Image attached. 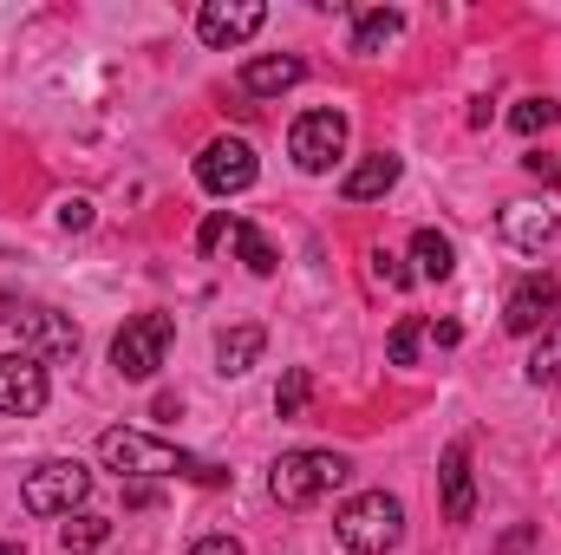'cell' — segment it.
<instances>
[{"label": "cell", "mask_w": 561, "mask_h": 555, "mask_svg": "<svg viewBox=\"0 0 561 555\" xmlns=\"http://www.w3.org/2000/svg\"><path fill=\"white\" fill-rule=\"evenodd\" d=\"M437 490H444V523H470L477 510V477H470V444H444V464H437Z\"/></svg>", "instance_id": "7c38bea8"}, {"label": "cell", "mask_w": 561, "mask_h": 555, "mask_svg": "<svg viewBox=\"0 0 561 555\" xmlns=\"http://www.w3.org/2000/svg\"><path fill=\"white\" fill-rule=\"evenodd\" d=\"M255 144L249 138H216L203 144V157H196V183L209 190V196H242L249 183H255Z\"/></svg>", "instance_id": "52a82bcc"}, {"label": "cell", "mask_w": 561, "mask_h": 555, "mask_svg": "<svg viewBox=\"0 0 561 555\" xmlns=\"http://www.w3.org/2000/svg\"><path fill=\"white\" fill-rule=\"evenodd\" d=\"M431 340H437V347H457V340H463V327H457V320H437V327H431Z\"/></svg>", "instance_id": "4dcf8cb0"}, {"label": "cell", "mask_w": 561, "mask_h": 555, "mask_svg": "<svg viewBox=\"0 0 561 555\" xmlns=\"http://www.w3.org/2000/svg\"><path fill=\"white\" fill-rule=\"evenodd\" d=\"M20 353L39 360V366L72 360V353H79V327H72L66 314H53V307H26V314H20Z\"/></svg>", "instance_id": "30bf717a"}, {"label": "cell", "mask_w": 561, "mask_h": 555, "mask_svg": "<svg viewBox=\"0 0 561 555\" xmlns=\"http://www.w3.org/2000/svg\"><path fill=\"white\" fill-rule=\"evenodd\" d=\"M307 393H313V373H307V366H287V380H280V393H275V412L300 418L307 412Z\"/></svg>", "instance_id": "603a6c76"}, {"label": "cell", "mask_w": 561, "mask_h": 555, "mask_svg": "<svg viewBox=\"0 0 561 555\" xmlns=\"http://www.w3.org/2000/svg\"><path fill=\"white\" fill-rule=\"evenodd\" d=\"M412 262H419L424 281H450V269H457V249H450V236L419 229V236H412Z\"/></svg>", "instance_id": "e0dca14e"}, {"label": "cell", "mask_w": 561, "mask_h": 555, "mask_svg": "<svg viewBox=\"0 0 561 555\" xmlns=\"http://www.w3.org/2000/svg\"><path fill=\"white\" fill-rule=\"evenodd\" d=\"M346 477H353V464L340 451H280L275 464H268V497H275L280 510H307V503L333 497Z\"/></svg>", "instance_id": "7a4b0ae2"}, {"label": "cell", "mask_w": 561, "mask_h": 555, "mask_svg": "<svg viewBox=\"0 0 561 555\" xmlns=\"http://www.w3.org/2000/svg\"><path fill=\"white\" fill-rule=\"evenodd\" d=\"M333 530H340V543L353 555H386V550H399V536H405V503L386 497V490H366V497H353L333 517Z\"/></svg>", "instance_id": "3957f363"}, {"label": "cell", "mask_w": 561, "mask_h": 555, "mask_svg": "<svg viewBox=\"0 0 561 555\" xmlns=\"http://www.w3.org/2000/svg\"><path fill=\"white\" fill-rule=\"evenodd\" d=\"M99 457H105V471H118V477H183V484H229V471L222 464H209V457H196V451H176V444H163V438H150V431H125V424H112L105 438H99Z\"/></svg>", "instance_id": "6da1fadb"}, {"label": "cell", "mask_w": 561, "mask_h": 555, "mask_svg": "<svg viewBox=\"0 0 561 555\" xmlns=\"http://www.w3.org/2000/svg\"><path fill=\"white\" fill-rule=\"evenodd\" d=\"M419 347H424V320H399L392 327V366H412Z\"/></svg>", "instance_id": "cb8c5ba5"}, {"label": "cell", "mask_w": 561, "mask_h": 555, "mask_svg": "<svg viewBox=\"0 0 561 555\" xmlns=\"http://www.w3.org/2000/svg\"><path fill=\"white\" fill-rule=\"evenodd\" d=\"M105 543H112V517H92V510H79L72 523H59V550H66V555L105 550Z\"/></svg>", "instance_id": "d6986e66"}, {"label": "cell", "mask_w": 561, "mask_h": 555, "mask_svg": "<svg viewBox=\"0 0 561 555\" xmlns=\"http://www.w3.org/2000/svg\"><path fill=\"white\" fill-rule=\"evenodd\" d=\"M229 236H236V256H242V269H249V275H275V269H280L275 242H268V236H262L255 223H236Z\"/></svg>", "instance_id": "44dd1931"}, {"label": "cell", "mask_w": 561, "mask_h": 555, "mask_svg": "<svg viewBox=\"0 0 561 555\" xmlns=\"http://www.w3.org/2000/svg\"><path fill=\"white\" fill-rule=\"evenodd\" d=\"M556 314H561V281L549 269L542 275H523L510 287V301H503V327L510 333H542Z\"/></svg>", "instance_id": "ba28073f"}, {"label": "cell", "mask_w": 561, "mask_h": 555, "mask_svg": "<svg viewBox=\"0 0 561 555\" xmlns=\"http://www.w3.org/2000/svg\"><path fill=\"white\" fill-rule=\"evenodd\" d=\"M125 503H131V510H150V503H157V484H131Z\"/></svg>", "instance_id": "f546056e"}, {"label": "cell", "mask_w": 561, "mask_h": 555, "mask_svg": "<svg viewBox=\"0 0 561 555\" xmlns=\"http://www.w3.org/2000/svg\"><path fill=\"white\" fill-rule=\"evenodd\" d=\"M170 340H176V320H170V314H138V320L118 327V340H112V366H118L125 380H150V373L163 366Z\"/></svg>", "instance_id": "5b68a950"}, {"label": "cell", "mask_w": 561, "mask_h": 555, "mask_svg": "<svg viewBox=\"0 0 561 555\" xmlns=\"http://www.w3.org/2000/svg\"><path fill=\"white\" fill-rule=\"evenodd\" d=\"M262 20H268V7L262 0H209L203 13H196V33H203V46H242V39H255L262 33Z\"/></svg>", "instance_id": "9c48e42d"}, {"label": "cell", "mask_w": 561, "mask_h": 555, "mask_svg": "<svg viewBox=\"0 0 561 555\" xmlns=\"http://www.w3.org/2000/svg\"><path fill=\"white\" fill-rule=\"evenodd\" d=\"M300 79H307V66H300L294 53H262V59L242 66V92H249V99H280V92H294Z\"/></svg>", "instance_id": "5bb4252c"}, {"label": "cell", "mask_w": 561, "mask_h": 555, "mask_svg": "<svg viewBox=\"0 0 561 555\" xmlns=\"http://www.w3.org/2000/svg\"><path fill=\"white\" fill-rule=\"evenodd\" d=\"M399 177H405V163H399L392 150H373V157H359V163L340 177V196H346V203H373V196H386Z\"/></svg>", "instance_id": "4fadbf2b"}, {"label": "cell", "mask_w": 561, "mask_h": 555, "mask_svg": "<svg viewBox=\"0 0 561 555\" xmlns=\"http://www.w3.org/2000/svg\"><path fill=\"white\" fill-rule=\"evenodd\" d=\"M229 229H236V223H229V209H216V216H209V223H203V229H196V249H203V256H209V249H216V242H222V236H229Z\"/></svg>", "instance_id": "d4e9b609"}, {"label": "cell", "mask_w": 561, "mask_h": 555, "mask_svg": "<svg viewBox=\"0 0 561 555\" xmlns=\"http://www.w3.org/2000/svg\"><path fill=\"white\" fill-rule=\"evenodd\" d=\"M523 170H529V177H542V183H561V163L549 157V150H529V157H523Z\"/></svg>", "instance_id": "83f0119b"}, {"label": "cell", "mask_w": 561, "mask_h": 555, "mask_svg": "<svg viewBox=\"0 0 561 555\" xmlns=\"http://www.w3.org/2000/svg\"><path fill=\"white\" fill-rule=\"evenodd\" d=\"M346 150V112H300L294 132H287V157L307 170V177H327Z\"/></svg>", "instance_id": "8992f818"}, {"label": "cell", "mask_w": 561, "mask_h": 555, "mask_svg": "<svg viewBox=\"0 0 561 555\" xmlns=\"http://www.w3.org/2000/svg\"><path fill=\"white\" fill-rule=\"evenodd\" d=\"M46 366L26 360V353H0V412L7 418H33L46 406Z\"/></svg>", "instance_id": "8fae6325"}, {"label": "cell", "mask_w": 561, "mask_h": 555, "mask_svg": "<svg viewBox=\"0 0 561 555\" xmlns=\"http://www.w3.org/2000/svg\"><path fill=\"white\" fill-rule=\"evenodd\" d=\"M399 33H405V13L373 7V13H359V26H353V53H379V46H392Z\"/></svg>", "instance_id": "ac0fdd59"}, {"label": "cell", "mask_w": 561, "mask_h": 555, "mask_svg": "<svg viewBox=\"0 0 561 555\" xmlns=\"http://www.w3.org/2000/svg\"><path fill=\"white\" fill-rule=\"evenodd\" d=\"M190 555H242L236 536H203V543H190Z\"/></svg>", "instance_id": "f1b7e54d"}, {"label": "cell", "mask_w": 561, "mask_h": 555, "mask_svg": "<svg viewBox=\"0 0 561 555\" xmlns=\"http://www.w3.org/2000/svg\"><path fill=\"white\" fill-rule=\"evenodd\" d=\"M529 543H536V530H510V536H503V555H523Z\"/></svg>", "instance_id": "1f68e13d"}, {"label": "cell", "mask_w": 561, "mask_h": 555, "mask_svg": "<svg viewBox=\"0 0 561 555\" xmlns=\"http://www.w3.org/2000/svg\"><path fill=\"white\" fill-rule=\"evenodd\" d=\"M85 497H92V471H85L79 457H46V464H33L26 484H20V503H26L33 517H79Z\"/></svg>", "instance_id": "277c9868"}, {"label": "cell", "mask_w": 561, "mask_h": 555, "mask_svg": "<svg viewBox=\"0 0 561 555\" xmlns=\"http://www.w3.org/2000/svg\"><path fill=\"white\" fill-rule=\"evenodd\" d=\"M262 347H268L262 327H229V333L216 340V373H222V380H242V373L262 360Z\"/></svg>", "instance_id": "2e32d148"}, {"label": "cell", "mask_w": 561, "mask_h": 555, "mask_svg": "<svg viewBox=\"0 0 561 555\" xmlns=\"http://www.w3.org/2000/svg\"><path fill=\"white\" fill-rule=\"evenodd\" d=\"M59 229H92V203H85V196L59 203Z\"/></svg>", "instance_id": "4316f807"}, {"label": "cell", "mask_w": 561, "mask_h": 555, "mask_svg": "<svg viewBox=\"0 0 561 555\" xmlns=\"http://www.w3.org/2000/svg\"><path fill=\"white\" fill-rule=\"evenodd\" d=\"M503 236H510L516 249H549V242H561V209L510 203V209H503Z\"/></svg>", "instance_id": "9a60e30c"}, {"label": "cell", "mask_w": 561, "mask_h": 555, "mask_svg": "<svg viewBox=\"0 0 561 555\" xmlns=\"http://www.w3.org/2000/svg\"><path fill=\"white\" fill-rule=\"evenodd\" d=\"M373 275L386 281V287H405V281H412L405 269H399V256H386V249H373Z\"/></svg>", "instance_id": "484cf974"}, {"label": "cell", "mask_w": 561, "mask_h": 555, "mask_svg": "<svg viewBox=\"0 0 561 555\" xmlns=\"http://www.w3.org/2000/svg\"><path fill=\"white\" fill-rule=\"evenodd\" d=\"M561 118V105L556 99H523L516 112H510V125H516V138H536V132H549Z\"/></svg>", "instance_id": "7402d4cb"}, {"label": "cell", "mask_w": 561, "mask_h": 555, "mask_svg": "<svg viewBox=\"0 0 561 555\" xmlns=\"http://www.w3.org/2000/svg\"><path fill=\"white\" fill-rule=\"evenodd\" d=\"M523 380H529V386H556V380H561V314L542 327V340H536V353H529Z\"/></svg>", "instance_id": "ffe728a7"}, {"label": "cell", "mask_w": 561, "mask_h": 555, "mask_svg": "<svg viewBox=\"0 0 561 555\" xmlns=\"http://www.w3.org/2000/svg\"><path fill=\"white\" fill-rule=\"evenodd\" d=\"M0 555H26V550H20V543H0Z\"/></svg>", "instance_id": "d6a6232c"}]
</instances>
